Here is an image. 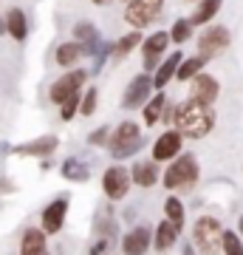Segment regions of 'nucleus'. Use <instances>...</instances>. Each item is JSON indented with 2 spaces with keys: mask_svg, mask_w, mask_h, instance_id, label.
<instances>
[{
  "mask_svg": "<svg viewBox=\"0 0 243 255\" xmlns=\"http://www.w3.org/2000/svg\"><path fill=\"white\" fill-rule=\"evenodd\" d=\"M192 244L204 255L221 253L224 250V227H221V221L212 219V216H201L192 224Z\"/></svg>",
  "mask_w": 243,
  "mask_h": 255,
  "instance_id": "nucleus-4",
  "label": "nucleus"
},
{
  "mask_svg": "<svg viewBox=\"0 0 243 255\" xmlns=\"http://www.w3.org/2000/svg\"><path fill=\"white\" fill-rule=\"evenodd\" d=\"M153 247V233L147 227H133L122 238V253L125 255H144Z\"/></svg>",
  "mask_w": 243,
  "mask_h": 255,
  "instance_id": "nucleus-16",
  "label": "nucleus"
},
{
  "mask_svg": "<svg viewBox=\"0 0 243 255\" xmlns=\"http://www.w3.org/2000/svg\"><path fill=\"white\" fill-rule=\"evenodd\" d=\"M181 60H184V54H181V51H172V54H167V60H164V63L153 71L156 91H164V88H167V82H170L172 77H178Z\"/></svg>",
  "mask_w": 243,
  "mask_h": 255,
  "instance_id": "nucleus-19",
  "label": "nucleus"
},
{
  "mask_svg": "<svg viewBox=\"0 0 243 255\" xmlns=\"http://www.w3.org/2000/svg\"><path fill=\"white\" fill-rule=\"evenodd\" d=\"M45 233L43 227L37 230V227H31V230H26L23 233V241H20V255H43L48 247H45Z\"/></svg>",
  "mask_w": 243,
  "mask_h": 255,
  "instance_id": "nucleus-20",
  "label": "nucleus"
},
{
  "mask_svg": "<svg viewBox=\"0 0 243 255\" xmlns=\"http://www.w3.org/2000/svg\"><path fill=\"white\" fill-rule=\"evenodd\" d=\"M201 176V164L198 159L192 153H178L167 164V170L162 176V184L167 190H181V187H189V184H195Z\"/></svg>",
  "mask_w": 243,
  "mask_h": 255,
  "instance_id": "nucleus-2",
  "label": "nucleus"
},
{
  "mask_svg": "<svg viewBox=\"0 0 243 255\" xmlns=\"http://www.w3.org/2000/svg\"><path fill=\"white\" fill-rule=\"evenodd\" d=\"M6 26H9V37L23 43L28 37V17L23 9H9L6 11Z\"/></svg>",
  "mask_w": 243,
  "mask_h": 255,
  "instance_id": "nucleus-21",
  "label": "nucleus"
},
{
  "mask_svg": "<svg viewBox=\"0 0 243 255\" xmlns=\"http://www.w3.org/2000/svg\"><path fill=\"white\" fill-rule=\"evenodd\" d=\"M153 91H156L153 74H150V71L136 74L133 80H130V85H127L125 97H122V108H127V111L144 108V105H147V100L153 97Z\"/></svg>",
  "mask_w": 243,
  "mask_h": 255,
  "instance_id": "nucleus-5",
  "label": "nucleus"
},
{
  "mask_svg": "<svg viewBox=\"0 0 243 255\" xmlns=\"http://www.w3.org/2000/svg\"><path fill=\"white\" fill-rule=\"evenodd\" d=\"M218 94H221V85H218V80L212 77V74L201 71L198 77L189 80V97H192V100L204 102V105H215Z\"/></svg>",
  "mask_w": 243,
  "mask_h": 255,
  "instance_id": "nucleus-14",
  "label": "nucleus"
},
{
  "mask_svg": "<svg viewBox=\"0 0 243 255\" xmlns=\"http://www.w3.org/2000/svg\"><path fill=\"white\" fill-rule=\"evenodd\" d=\"M110 247H113V236H99L93 244H90V253L88 255H108Z\"/></svg>",
  "mask_w": 243,
  "mask_h": 255,
  "instance_id": "nucleus-34",
  "label": "nucleus"
},
{
  "mask_svg": "<svg viewBox=\"0 0 243 255\" xmlns=\"http://www.w3.org/2000/svg\"><path fill=\"white\" fill-rule=\"evenodd\" d=\"M232 43V34H229V28L226 26H209L204 34L198 37V54L212 60V57L224 54L226 48Z\"/></svg>",
  "mask_w": 243,
  "mask_h": 255,
  "instance_id": "nucleus-9",
  "label": "nucleus"
},
{
  "mask_svg": "<svg viewBox=\"0 0 243 255\" xmlns=\"http://www.w3.org/2000/svg\"><path fill=\"white\" fill-rule=\"evenodd\" d=\"M85 80H88V71H85V68H74V71L63 74L60 80H54L51 91H48V94H51V102L63 108V105L71 100L74 94H82V85H85Z\"/></svg>",
  "mask_w": 243,
  "mask_h": 255,
  "instance_id": "nucleus-6",
  "label": "nucleus"
},
{
  "mask_svg": "<svg viewBox=\"0 0 243 255\" xmlns=\"http://www.w3.org/2000/svg\"><path fill=\"white\" fill-rule=\"evenodd\" d=\"M113 48H116V43H110V40H105V43H102L99 54L93 57V71H96V74H99L102 68H105V63H108V57L113 54Z\"/></svg>",
  "mask_w": 243,
  "mask_h": 255,
  "instance_id": "nucleus-32",
  "label": "nucleus"
},
{
  "mask_svg": "<svg viewBox=\"0 0 243 255\" xmlns=\"http://www.w3.org/2000/svg\"><path fill=\"white\" fill-rule=\"evenodd\" d=\"M167 43H172L170 31H156V34H150L142 43V65H144V71L153 74L156 68L162 65V54L167 51Z\"/></svg>",
  "mask_w": 243,
  "mask_h": 255,
  "instance_id": "nucleus-10",
  "label": "nucleus"
},
{
  "mask_svg": "<svg viewBox=\"0 0 243 255\" xmlns=\"http://www.w3.org/2000/svg\"><path fill=\"white\" fill-rule=\"evenodd\" d=\"M96 105H99V91H96V88H88V91L82 94L80 114L82 117H93V114H96Z\"/></svg>",
  "mask_w": 243,
  "mask_h": 255,
  "instance_id": "nucleus-31",
  "label": "nucleus"
},
{
  "mask_svg": "<svg viewBox=\"0 0 243 255\" xmlns=\"http://www.w3.org/2000/svg\"><path fill=\"white\" fill-rule=\"evenodd\" d=\"M74 40H80L82 48H85V57H96L99 54V48H102V34H99V28L93 26V23H88V20H82V23H77L74 26Z\"/></svg>",
  "mask_w": 243,
  "mask_h": 255,
  "instance_id": "nucleus-15",
  "label": "nucleus"
},
{
  "mask_svg": "<svg viewBox=\"0 0 243 255\" xmlns=\"http://www.w3.org/2000/svg\"><path fill=\"white\" fill-rule=\"evenodd\" d=\"M181 145H184V133L178 128L175 130H164L162 136L153 142V159L156 162H172L181 153Z\"/></svg>",
  "mask_w": 243,
  "mask_h": 255,
  "instance_id": "nucleus-13",
  "label": "nucleus"
},
{
  "mask_svg": "<svg viewBox=\"0 0 243 255\" xmlns=\"http://www.w3.org/2000/svg\"><path fill=\"white\" fill-rule=\"evenodd\" d=\"M181 255H198V250H195V244H184V250H181Z\"/></svg>",
  "mask_w": 243,
  "mask_h": 255,
  "instance_id": "nucleus-36",
  "label": "nucleus"
},
{
  "mask_svg": "<svg viewBox=\"0 0 243 255\" xmlns=\"http://www.w3.org/2000/svg\"><path fill=\"white\" fill-rule=\"evenodd\" d=\"M43 255H51V253H48V250H45V253H43Z\"/></svg>",
  "mask_w": 243,
  "mask_h": 255,
  "instance_id": "nucleus-39",
  "label": "nucleus"
},
{
  "mask_svg": "<svg viewBox=\"0 0 243 255\" xmlns=\"http://www.w3.org/2000/svg\"><path fill=\"white\" fill-rule=\"evenodd\" d=\"M144 125L147 128H153L159 119L164 117V111H167V94L164 91H156L150 100H147V105H144Z\"/></svg>",
  "mask_w": 243,
  "mask_h": 255,
  "instance_id": "nucleus-22",
  "label": "nucleus"
},
{
  "mask_svg": "<svg viewBox=\"0 0 243 255\" xmlns=\"http://www.w3.org/2000/svg\"><path fill=\"white\" fill-rule=\"evenodd\" d=\"M90 3H93V6H110L113 0H90Z\"/></svg>",
  "mask_w": 243,
  "mask_h": 255,
  "instance_id": "nucleus-37",
  "label": "nucleus"
},
{
  "mask_svg": "<svg viewBox=\"0 0 243 255\" xmlns=\"http://www.w3.org/2000/svg\"><path fill=\"white\" fill-rule=\"evenodd\" d=\"M130 173H133V184L139 187H153V184L162 182V170H159V162L156 159H139V162L130 167Z\"/></svg>",
  "mask_w": 243,
  "mask_h": 255,
  "instance_id": "nucleus-17",
  "label": "nucleus"
},
{
  "mask_svg": "<svg viewBox=\"0 0 243 255\" xmlns=\"http://www.w3.org/2000/svg\"><path fill=\"white\" fill-rule=\"evenodd\" d=\"M238 227H241V236H243V216L238 219Z\"/></svg>",
  "mask_w": 243,
  "mask_h": 255,
  "instance_id": "nucleus-38",
  "label": "nucleus"
},
{
  "mask_svg": "<svg viewBox=\"0 0 243 255\" xmlns=\"http://www.w3.org/2000/svg\"><path fill=\"white\" fill-rule=\"evenodd\" d=\"M224 255H243V236L235 230H224Z\"/></svg>",
  "mask_w": 243,
  "mask_h": 255,
  "instance_id": "nucleus-30",
  "label": "nucleus"
},
{
  "mask_svg": "<svg viewBox=\"0 0 243 255\" xmlns=\"http://www.w3.org/2000/svg\"><path fill=\"white\" fill-rule=\"evenodd\" d=\"M130 184H133V173L127 170L125 164H110L105 176H102V190L110 201H122L130 193Z\"/></svg>",
  "mask_w": 243,
  "mask_h": 255,
  "instance_id": "nucleus-7",
  "label": "nucleus"
},
{
  "mask_svg": "<svg viewBox=\"0 0 243 255\" xmlns=\"http://www.w3.org/2000/svg\"><path fill=\"white\" fill-rule=\"evenodd\" d=\"M209 60L207 57H189V60H181V68H178V80L181 82H189L192 77H198L201 71H204V65H207Z\"/></svg>",
  "mask_w": 243,
  "mask_h": 255,
  "instance_id": "nucleus-27",
  "label": "nucleus"
},
{
  "mask_svg": "<svg viewBox=\"0 0 243 255\" xmlns=\"http://www.w3.org/2000/svg\"><path fill=\"white\" fill-rule=\"evenodd\" d=\"M80 105H82V94H74L71 100L63 105V111H60V117L65 119V122H71L74 117H77V111H80Z\"/></svg>",
  "mask_w": 243,
  "mask_h": 255,
  "instance_id": "nucleus-33",
  "label": "nucleus"
},
{
  "mask_svg": "<svg viewBox=\"0 0 243 255\" xmlns=\"http://www.w3.org/2000/svg\"><path fill=\"white\" fill-rule=\"evenodd\" d=\"M60 147V139L54 133H45V136H37L31 142H23V145H14L11 153L14 156H34V159H48L54 156V150Z\"/></svg>",
  "mask_w": 243,
  "mask_h": 255,
  "instance_id": "nucleus-12",
  "label": "nucleus"
},
{
  "mask_svg": "<svg viewBox=\"0 0 243 255\" xmlns=\"http://www.w3.org/2000/svg\"><path fill=\"white\" fill-rule=\"evenodd\" d=\"M142 43H144L142 31H139V28H133L130 34H125V37H119V40H116V48H113V57H116V60H125V57L130 54L133 48H139Z\"/></svg>",
  "mask_w": 243,
  "mask_h": 255,
  "instance_id": "nucleus-26",
  "label": "nucleus"
},
{
  "mask_svg": "<svg viewBox=\"0 0 243 255\" xmlns=\"http://www.w3.org/2000/svg\"><path fill=\"white\" fill-rule=\"evenodd\" d=\"M178 233L181 230L164 216V221H159V227H156V233H153V250L156 253H162V255L170 253L172 247H175V241H178Z\"/></svg>",
  "mask_w": 243,
  "mask_h": 255,
  "instance_id": "nucleus-18",
  "label": "nucleus"
},
{
  "mask_svg": "<svg viewBox=\"0 0 243 255\" xmlns=\"http://www.w3.org/2000/svg\"><path fill=\"white\" fill-rule=\"evenodd\" d=\"M164 216L175 224L178 230H184V221H187V210H184V204H181V199H164Z\"/></svg>",
  "mask_w": 243,
  "mask_h": 255,
  "instance_id": "nucleus-28",
  "label": "nucleus"
},
{
  "mask_svg": "<svg viewBox=\"0 0 243 255\" xmlns=\"http://www.w3.org/2000/svg\"><path fill=\"white\" fill-rule=\"evenodd\" d=\"M144 147V133L142 128L136 125V122H122V125L110 133V142H108V150L110 156L116 159V162H125V159H130L133 153H139Z\"/></svg>",
  "mask_w": 243,
  "mask_h": 255,
  "instance_id": "nucleus-3",
  "label": "nucleus"
},
{
  "mask_svg": "<svg viewBox=\"0 0 243 255\" xmlns=\"http://www.w3.org/2000/svg\"><path fill=\"white\" fill-rule=\"evenodd\" d=\"M110 133H113V130H110L108 125L96 128V130L88 136V145H93V147H96V145H108V142H110Z\"/></svg>",
  "mask_w": 243,
  "mask_h": 255,
  "instance_id": "nucleus-35",
  "label": "nucleus"
},
{
  "mask_svg": "<svg viewBox=\"0 0 243 255\" xmlns=\"http://www.w3.org/2000/svg\"><path fill=\"white\" fill-rule=\"evenodd\" d=\"M164 9V0H127L125 6V20L133 28L142 31L144 26H150Z\"/></svg>",
  "mask_w": 243,
  "mask_h": 255,
  "instance_id": "nucleus-8",
  "label": "nucleus"
},
{
  "mask_svg": "<svg viewBox=\"0 0 243 255\" xmlns=\"http://www.w3.org/2000/svg\"><path fill=\"white\" fill-rule=\"evenodd\" d=\"M60 173H63L65 179H68V182H88L90 170H88V164L82 162V159L71 156V159H65V162H63V167H60Z\"/></svg>",
  "mask_w": 243,
  "mask_h": 255,
  "instance_id": "nucleus-25",
  "label": "nucleus"
},
{
  "mask_svg": "<svg viewBox=\"0 0 243 255\" xmlns=\"http://www.w3.org/2000/svg\"><path fill=\"white\" fill-rule=\"evenodd\" d=\"M221 6H224V0H201L198 6H195V11H192V17H189L192 26H207L209 20L221 11Z\"/></svg>",
  "mask_w": 243,
  "mask_h": 255,
  "instance_id": "nucleus-24",
  "label": "nucleus"
},
{
  "mask_svg": "<svg viewBox=\"0 0 243 255\" xmlns=\"http://www.w3.org/2000/svg\"><path fill=\"white\" fill-rule=\"evenodd\" d=\"M192 20H187V17H181V20H175L172 23V28H170V37H172V43H187L189 37H192Z\"/></svg>",
  "mask_w": 243,
  "mask_h": 255,
  "instance_id": "nucleus-29",
  "label": "nucleus"
},
{
  "mask_svg": "<svg viewBox=\"0 0 243 255\" xmlns=\"http://www.w3.org/2000/svg\"><path fill=\"white\" fill-rule=\"evenodd\" d=\"M80 57H85V48H82L80 40H71V43H63L57 48V65L63 68H71V65L80 63Z\"/></svg>",
  "mask_w": 243,
  "mask_h": 255,
  "instance_id": "nucleus-23",
  "label": "nucleus"
},
{
  "mask_svg": "<svg viewBox=\"0 0 243 255\" xmlns=\"http://www.w3.org/2000/svg\"><path fill=\"white\" fill-rule=\"evenodd\" d=\"M68 193H57V199L43 210V230L48 236H57L65 227V216H68V204H71Z\"/></svg>",
  "mask_w": 243,
  "mask_h": 255,
  "instance_id": "nucleus-11",
  "label": "nucleus"
},
{
  "mask_svg": "<svg viewBox=\"0 0 243 255\" xmlns=\"http://www.w3.org/2000/svg\"><path fill=\"white\" fill-rule=\"evenodd\" d=\"M172 125L189 139H204L215 128V111H212V105H204V102L189 97V100L175 105V122Z\"/></svg>",
  "mask_w": 243,
  "mask_h": 255,
  "instance_id": "nucleus-1",
  "label": "nucleus"
}]
</instances>
